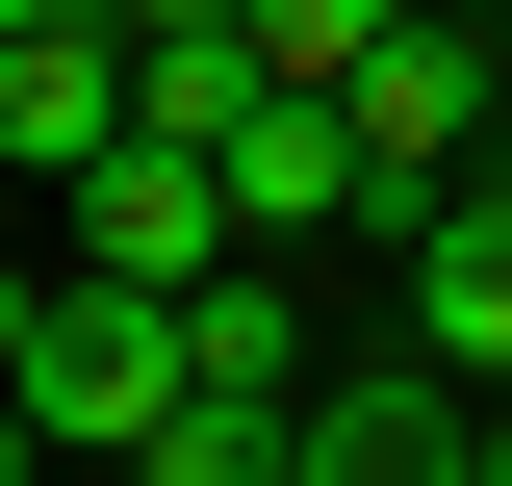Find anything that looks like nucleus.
Listing matches in <instances>:
<instances>
[{
    "mask_svg": "<svg viewBox=\"0 0 512 486\" xmlns=\"http://www.w3.org/2000/svg\"><path fill=\"white\" fill-rule=\"evenodd\" d=\"M128 486H282V410H205V384H180V410L128 435Z\"/></svg>",
    "mask_w": 512,
    "mask_h": 486,
    "instance_id": "nucleus-10",
    "label": "nucleus"
},
{
    "mask_svg": "<svg viewBox=\"0 0 512 486\" xmlns=\"http://www.w3.org/2000/svg\"><path fill=\"white\" fill-rule=\"evenodd\" d=\"M282 486H308V461H282Z\"/></svg>",
    "mask_w": 512,
    "mask_h": 486,
    "instance_id": "nucleus-18",
    "label": "nucleus"
},
{
    "mask_svg": "<svg viewBox=\"0 0 512 486\" xmlns=\"http://www.w3.org/2000/svg\"><path fill=\"white\" fill-rule=\"evenodd\" d=\"M231 231H256V256H308V231H384V154H359V103H333V77H282V103L231 128Z\"/></svg>",
    "mask_w": 512,
    "mask_h": 486,
    "instance_id": "nucleus-6",
    "label": "nucleus"
},
{
    "mask_svg": "<svg viewBox=\"0 0 512 486\" xmlns=\"http://www.w3.org/2000/svg\"><path fill=\"white\" fill-rule=\"evenodd\" d=\"M77 154H128V26L103 0L0 26V180H77Z\"/></svg>",
    "mask_w": 512,
    "mask_h": 486,
    "instance_id": "nucleus-7",
    "label": "nucleus"
},
{
    "mask_svg": "<svg viewBox=\"0 0 512 486\" xmlns=\"http://www.w3.org/2000/svg\"><path fill=\"white\" fill-rule=\"evenodd\" d=\"M436 486H487V435H461V461H436Z\"/></svg>",
    "mask_w": 512,
    "mask_h": 486,
    "instance_id": "nucleus-15",
    "label": "nucleus"
},
{
    "mask_svg": "<svg viewBox=\"0 0 512 486\" xmlns=\"http://www.w3.org/2000/svg\"><path fill=\"white\" fill-rule=\"evenodd\" d=\"M487 52H512V0H487Z\"/></svg>",
    "mask_w": 512,
    "mask_h": 486,
    "instance_id": "nucleus-17",
    "label": "nucleus"
},
{
    "mask_svg": "<svg viewBox=\"0 0 512 486\" xmlns=\"http://www.w3.org/2000/svg\"><path fill=\"white\" fill-rule=\"evenodd\" d=\"M487 486H512V384H487Z\"/></svg>",
    "mask_w": 512,
    "mask_h": 486,
    "instance_id": "nucleus-13",
    "label": "nucleus"
},
{
    "mask_svg": "<svg viewBox=\"0 0 512 486\" xmlns=\"http://www.w3.org/2000/svg\"><path fill=\"white\" fill-rule=\"evenodd\" d=\"M256 103H282V77H256V26H128V128H154V154H231Z\"/></svg>",
    "mask_w": 512,
    "mask_h": 486,
    "instance_id": "nucleus-9",
    "label": "nucleus"
},
{
    "mask_svg": "<svg viewBox=\"0 0 512 486\" xmlns=\"http://www.w3.org/2000/svg\"><path fill=\"white\" fill-rule=\"evenodd\" d=\"M487 77H512V52H487V0H410L384 52L333 77V103H359V154H384V231H410V205H436L461 154H487Z\"/></svg>",
    "mask_w": 512,
    "mask_h": 486,
    "instance_id": "nucleus-2",
    "label": "nucleus"
},
{
    "mask_svg": "<svg viewBox=\"0 0 512 486\" xmlns=\"http://www.w3.org/2000/svg\"><path fill=\"white\" fill-rule=\"evenodd\" d=\"M231 26H256V77H359L410 0H231Z\"/></svg>",
    "mask_w": 512,
    "mask_h": 486,
    "instance_id": "nucleus-11",
    "label": "nucleus"
},
{
    "mask_svg": "<svg viewBox=\"0 0 512 486\" xmlns=\"http://www.w3.org/2000/svg\"><path fill=\"white\" fill-rule=\"evenodd\" d=\"M461 435H487V384H461V359H333L308 410H282V461H308V486H436Z\"/></svg>",
    "mask_w": 512,
    "mask_h": 486,
    "instance_id": "nucleus-5",
    "label": "nucleus"
},
{
    "mask_svg": "<svg viewBox=\"0 0 512 486\" xmlns=\"http://www.w3.org/2000/svg\"><path fill=\"white\" fill-rule=\"evenodd\" d=\"M52 256L180 307L205 256H256V231H231V154H154V128H128V154H77V180H52Z\"/></svg>",
    "mask_w": 512,
    "mask_h": 486,
    "instance_id": "nucleus-3",
    "label": "nucleus"
},
{
    "mask_svg": "<svg viewBox=\"0 0 512 486\" xmlns=\"http://www.w3.org/2000/svg\"><path fill=\"white\" fill-rule=\"evenodd\" d=\"M180 384H205V410H308V256H205V282H180Z\"/></svg>",
    "mask_w": 512,
    "mask_h": 486,
    "instance_id": "nucleus-8",
    "label": "nucleus"
},
{
    "mask_svg": "<svg viewBox=\"0 0 512 486\" xmlns=\"http://www.w3.org/2000/svg\"><path fill=\"white\" fill-rule=\"evenodd\" d=\"M0 486H52V435H26V384H0Z\"/></svg>",
    "mask_w": 512,
    "mask_h": 486,
    "instance_id": "nucleus-12",
    "label": "nucleus"
},
{
    "mask_svg": "<svg viewBox=\"0 0 512 486\" xmlns=\"http://www.w3.org/2000/svg\"><path fill=\"white\" fill-rule=\"evenodd\" d=\"M0 26H52V0H0Z\"/></svg>",
    "mask_w": 512,
    "mask_h": 486,
    "instance_id": "nucleus-16",
    "label": "nucleus"
},
{
    "mask_svg": "<svg viewBox=\"0 0 512 486\" xmlns=\"http://www.w3.org/2000/svg\"><path fill=\"white\" fill-rule=\"evenodd\" d=\"M410 359H461V384H512V154H461L436 205H410Z\"/></svg>",
    "mask_w": 512,
    "mask_h": 486,
    "instance_id": "nucleus-4",
    "label": "nucleus"
},
{
    "mask_svg": "<svg viewBox=\"0 0 512 486\" xmlns=\"http://www.w3.org/2000/svg\"><path fill=\"white\" fill-rule=\"evenodd\" d=\"M154 410H180V307H154V282H77V256H52V333H26V435H52V461H128Z\"/></svg>",
    "mask_w": 512,
    "mask_h": 486,
    "instance_id": "nucleus-1",
    "label": "nucleus"
},
{
    "mask_svg": "<svg viewBox=\"0 0 512 486\" xmlns=\"http://www.w3.org/2000/svg\"><path fill=\"white\" fill-rule=\"evenodd\" d=\"M0 256H26V180H0Z\"/></svg>",
    "mask_w": 512,
    "mask_h": 486,
    "instance_id": "nucleus-14",
    "label": "nucleus"
}]
</instances>
